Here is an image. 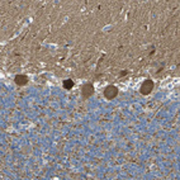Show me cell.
I'll use <instances>...</instances> for the list:
<instances>
[{"mask_svg": "<svg viewBox=\"0 0 180 180\" xmlns=\"http://www.w3.org/2000/svg\"><path fill=\"white\" fill-rule=\"evenodd\" d=\"M93 93H94V86L91 85V84H86V85L82 88V95H84V98H89Z\"/></svg>", "mask_w": 180, "mask_h": 180, "instance_id": "cell-3", "label": "cell"}, {"mask_svg": "<svg viewBox=\"0 0 180 180\" xmlns=\"http://www.w3.org/2000/svg\"><path fill=\"white\" fill-rule=\"evenodd\" d=\"M117 94H118V89L115 86H113V85L107 86V88H105V90H104V95H105V98H107V99L115 98V97H117Z\"/></svg>", "mask_w": 180, "mask_h": 180, "instance_id": "cell-1", "label": "cell"}, {"mask_svg": "<svg viewBox=\"0 0 180 180\" xmlns=\"http://www.w3.org/2000/svg\"><path fill=\"white\" fill-rule=\"evenodd\" d=\"M154 89V82L151 80H146L142 85H141V93L143 95H149Z\"/></svg>", "mask_w": 180, "mask_h": 180, "instance_id": "cell-2", "label": "cell"}, {"mask_svg": "<svg viewBox=\"0 0 180 180\" xmlns=\"http://www.w3.org/2000/svg\"><path fill=\"white\" fill-rule=\"evenodd\" d=\"M15 82L18 84V85H26V84L28 82V78L26 75H17L15 76Z\"/></svg>", "mask_w": 180, "mask_h": 180, "instance_id": "cell-4", "label": "cell"}, {"mask_svg": "<svg viewBox=\"0 0 180 180\" xmlns=\"http://www.w3.org/2000/svg\"><path fill=\"white\" fill-rule=\"evenodd\" d=\"M74 86V81L72 80H65L63 81V88L65 89H71Z\"/></svg>", "mask_w": 180, "mask_h": 180, "instance_id": "cell-5", "label": "cell"}, {"mask_svg": "<svg viewBox=\"0 0 180 180\" xmlns=\"http://www.w3.org/2000/svg\"><path fill=\"white\" fill-rule=\"evenodd\" d=\"M124 75H127V71H123V72L121 74V76H124Z\"/></svg>", "mask_w": 180, "mask_h": 180, "instance_id": "cell-6", "label": "cell"}]
</instances>
